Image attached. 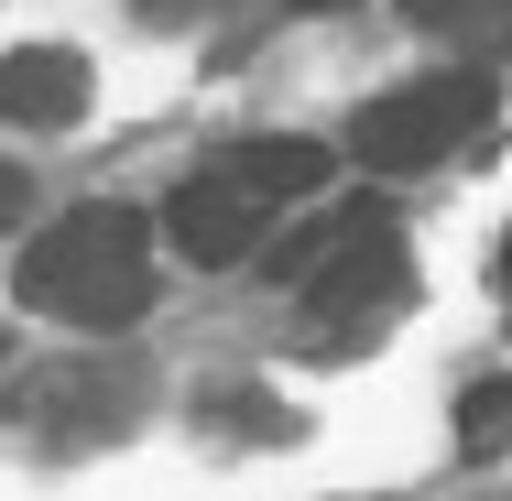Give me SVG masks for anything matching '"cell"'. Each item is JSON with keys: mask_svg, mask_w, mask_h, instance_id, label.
<instances>
[{"mask_svg": "<svg viewBox=\"0 0 512 501\" xmlns=\"http://www.w3.org/2000/svg\"><path fill=\"white\" fill-rule=\"evenodd\" d=\"M327 186V142L306 131H273V142H229L218 164H197L175 207H164V240L197 262V273H229V262H251L262 240H273V218L284 207H306Z\"/></svg>", "mask_w": 512, "mask_h": 501, "instance_id": "1", "label": "cell"}, {"mask_svg": "<svg viewBox=\"0 0 512 501\" xmlns=\"http://www.w3.org/2000/svg\"><path fill=\"white\" fill-rule=\"evenodd\" d=\"M502 284H512V229H502Z\"/></svg>", "mask_w": 512, "mask_h": 501, "instance_id": "9", "label": "cell"}, {"mask_svg": "<svg viewBox=\"0 0 512 501\" xmlns=\"http://www.w3.org/2000/svg\"><path fill=\"white\" fill-rule=\"evenodd\" d=\"M11 284H22L33 316L109 338V327H131V316L153 305V229H142L131 207H66V218H44V229L22 240Z\"/></svg>", "mask_w": 512, "mask_h": 501, "instance_id": "2", "label": "cell"}, {"mask_svg": "<svg viewBox=\"0 0 512 501\" xmlns=\"http://www.w3.org/2000/svg\"><path fill=\"white\" fill-rule=\"evenodd\" d=\"M11 218H22V175L0 164V240H11Z\"/></svg>", "mask_w": 512, "mask_h": 501, "instance_id": "8", "label": "cell"}, {"mask_svg": "<svg viewBox=\"0 0 512 501\" xmlns=\"http://www.w3.org/2000/svg\"><path fill=\"white\" fill-rule=\"evenodd\" d=\"M284 284L306 295L316 327H382L393 305L414 295V262H404V229H393V207H338L316 240L284 251Z\"/></svg>", "mask_w": 512, "mask_h": 501, "instance_id": "3", "label": "cell"}, {"mask_svg": "<svg viewBox=\"0 0 512 501\" xmlns=\"http://www.w3.org/2000/svg\"><path fill=\"white\" fill-rule=\"evenodd\" d=\"M425 33H447L458 55H502L512 44V0H404Z\"/></svg>", "mask_w": 512, "mask_h": 501, "instance_id": "6", "label": "cell"}, {"mask_svg": "<svg viewBox=\"0 0 512 501\" xmlns=\"http://www.w3.org/2000/svg\"><path fill=\"white\" fill-rule=\"evenodd\" d=\"M0 349H11V338H0Z\"/></svg>", "mask_w": 512, "mask_h": 501, "instance_id": "10", "label": "cell"}, {"mask_svg": "<svg viewBox=\"0 0 512 501\" xmlns=\"http://www.w3.org/2000/svg\"><path fill=\"white\" fill-rule=\"evenodd\" d=\"M0 120H11V131H77V120H88V55H77V44H22V55H0Z\"/></svg>", "mask_w": 512, "mask_h": 501, "instance_id": "5", "label": "cell"}, {"mask_svg": "<svg viewBox=\"0 0 512 501\" xmlns=\"http://www.w3.org/2000/svg\"><path fill=\"white\" fill-rule=\"evenodd\" d=\"M480 120H491V77H480V66H447V77L382 88V99L349 120V153L382 164V175H425V164H447Z\"/></svg>", "mask_w": 512, "mask_h": 501, "instance_id": "4", "label": "cell"}, {"mask_svg": "<svg viewBox=\"0 0 512 501\" xmlns=\"http://www.w3.org/2000/svg\"><path fill=\"white\" fill-rule=\"evenodd\" d=\"M502 436H512V382H469V403H458V447L491 458Z\"/></svg>", "mask_w": 512, "mask_h": 501, "instance_id": "7", "label": "cell"}]
</instances>
